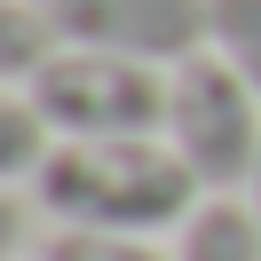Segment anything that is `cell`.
<instances>
[{
    "instance_id": "cell-1",
    "label": "cell",
    "mask_w": 261,
    "mask_h": 261,
    "mask_svg": "<svg viewBox=\"0 0 261 261\" xmlns=\"http://www.w3.org/2000/svg\"><path fill=\"white\" fill-rule=\"evenodd\" d=\"M32 198L64 229H119V238H159L182 229L206 198L198 174L174 159L166 135H135V143H56L32 174Z\"/></svg>"
},
{
    "instance_id": "cell-2",
    "label": "cell",
    "mask_w": 261,
    "mask_h": 261,
    "mask_svg": "<svg viewBox=\"0 0 261 261\" xmlns=\"http://www.w3.org/2000/svg\"><path fill=\"white\" fill-rule=\"evenodd\" d=\"M166 80L174 71L135 64V56L56 48L24 95L56 143H135V135H166Z\"/></svg>"
},
{
    "instance_id": "cell-3",
    "label": "cell",
    "mask_w": 261,
    "mask_h": 261,
    "mask_svg": "<svg viewBox=\"0 0 261 261\" xmlns=\"http://www.w3.org/2000/svg\"><path fill=\"white\" fill-rule=\"evenodd\" d=\"M166 143L198 174V190H214V198L253 190V174H261V95L214 48L190 56L166 80Z\"/></svg>"
},
{
    "instance_id": "cell-4",
    "label": "cell",
    "mask_w": 261,
    "mask_h": 261,
    "mask_svg": "<svg viewBox=\"0 0 261 261\" xmlns=\"http://www.w3.org/2000/svg\"><path fill=\"white\" fill-rule=\"evenodd\" d=\"M64 48H103L135 64H190L206 56V0H40Z\"/></svg>"
},
{
    "instance_id": "cell-5",
    "label": "cell",
    "mask_w": 261,
    "mask_h": 261,
    "mask_svg": "<svg viewBox=\"0 0 261 261\" xmlns=\"http://www.w3.org/2000/svg\"><path fill=\"white\" fill-rule=\"evenodd\" d=\"M174 261H261V214L245 198H206L182 222V253Z\"/></svg>"
},
{
    "instance_id": "cell-6",
    "label": "cell",
    "mask_w": 261,
    "mask_h": 261,
    "mask_svg": "<svg viewBox=\"0 0 261 261\" xmlns=\"http://www.w3.org/2000/svg\"><path fill=\"white\" fill-rule=\"evenodd\" d=\"M64 48L40 0H0V87H32L40 64Z\"/></svg>"
},
{
    "instance_id": "cell-7",
    "label": "cell",
    "mask_w": 261,
    "mask_h": 261,
    "mask_svg": "<svg viewBox=\"0 0 261 261\" xmlns=\"http://www.w3.org/2000/svg\"><path fill=\"white\" fill-rule=\"evenodd\" d=\"M206 48L261 95V0H206Z\"/></svg>"
},
{
    "instance_id": "cell-8",
    "label": "cell",
    "mask_w": 261,
    "mask_h": 261,
    "mask_svg": "<svg viewBox=\"0 0 261 261\" xmlns=\"http://www.w3.org/2000/svg\"><path fill=\"white\" fill-rule=\"evenodd\" d=\"M48 150H56V135H48V119L32 111V95H8V87H0V190L16 174H40Z\"/></svg>"
},
{
    "instance_id": "cell-9",
    "label": "cell",
    "mask_w": 261,
    "mask_h": 261,
    "mask_svg": "<svg viewBox=\"0 0 261 261\" xmlns=\"http://www.w3.org/2000/svg\"><path fill=\"white\" fill-rule=\"evenodd\" d=\"M40 261H174V253H159L150 238H119V229H56Z\"/></svg>"
},
{
    "instance_id": "cell-10",
    "label": "cell",
    "mask_w": 261,
    "mask_h": 261,
    "mask_svg": "<svg viewBox=\"0 0 261 261\" xmlns=\"http://www.w3.org/2000/svg\"><path fill=\"white\" fill-rule=\"evenodd\" d=\"M16 245H24V206L0 190V261H16Z\"/></svg>"
},
{
    "instance_id": "cell-11",
    "label": "cell",
    "mask_w": 261,
    "mask_h": 261,
    "mask_svg": "<svg viewBox=\"0 0 261 261\" xmlns=\"http://www.w3.org/2000/svg\"><path fill=\"white\" fill-rule=\"evenodd\" d=\"M253 214H261V174H253Z\"/></svg>"
}]
</instances>
